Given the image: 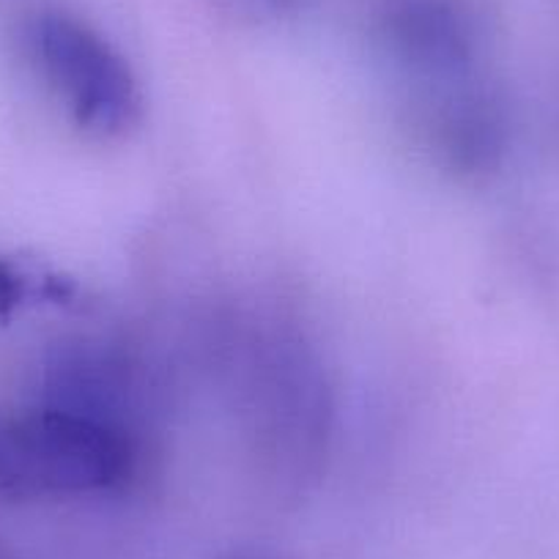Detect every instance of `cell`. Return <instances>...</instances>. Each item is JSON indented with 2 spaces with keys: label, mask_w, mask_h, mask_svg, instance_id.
<instances>
[{
  "label": "cell",
  "mask_w": 559,
  "mask_h": 559,
  "mask_svg": "<svg viewBox=\"0 0 559 559\" xmlns=\"http://www.w3.org/2000/svg\"><path fill=\"white\" fill-rule=\"evenodd\" d=\"M138 431L39 403L0 414V497L78 499L121 491L140 472Z\"/></svg>",
  "instance_id": "cell-1"
},
{
  "label": "cell",
  "mask_w": 559,
  "mask_h": 559,
  "mask_svg": "<svg viewBox=\"0 0 559 559\" xmlns=\"http://www.w3.org/2000/svg\"><path fill=\"white\" fill-rule=\"evenodd\" d=\"M31 47L58 102L85 132L116 138L138 121V83L94 28L63 12H45L31 28Z\"/></svg>",
  "instance_id": "cell-2"
},
{
  "label": "cell",
  "mask_w": 559,
  "mask_h": 559,
  "mask_svg": "<svg viewBox=\"0 0 559 559\" xmlns=\"http://www.w3.org/2000/svg\"><path fill=\"white\" fill-rule=\"evenodd\" d=\"M390 56L417 88L423 112L475 94V39L464 14L448 0H401L386 17Z\"/></svg>",
  "instance_id": "cell-3"
},
{
  "label": "cell",
  "mask_w": 559,
  "mask_h": 559,
  "mask_svg": "<svg viewBox=\"0 0 559 559\" xmlns=\"http://www.w3.org/2000/svg\"><path fill=\"white\" fill-rule=\"evenodd\" d=\"M292 0H217V7L241 23H263L286 12Z\"/></svg>",
  "instance_id": "cell-4"
},
{
  "label": "cell",
  "mask_w": 559,
  "mask_h": 559,
  "mask_svg": "<svg viewBox=\"0 0 559 559\" xmlns=\"http://www.w3.org/2000/svg\"><path fill=\"white\" fill-rule=\"evenodd\" d=\"M25 299V277L7 261L0 258V319H9Z\"/></svg>",
  "instance_id": "cell-5"
}]
</instances>
